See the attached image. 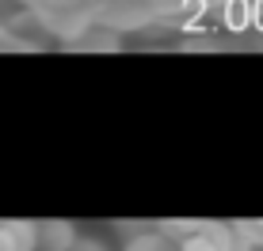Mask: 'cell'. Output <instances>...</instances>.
Instances as JSON below:
<instances>
[{
	"label": "cell",
	"mask_w": 263,
	"mask_h": 251,
	"mask_svg": "<svg viewBox=\"0 0 263 251\" xmlns=\"http://www.w3.org/2000/svg\"><path fill=\"white\" fill-rule=\"evenodd\" d=\"M50 34L80 42L88 31L111 34H149L164 27H183L198 19H225L244 27L263 15V0H20Z\"/></svg>",
	"instance_id": "6da1fadb"
},
{
	"label": "cell",
	"mask_w": 263,
	"mask_h": 251,
	"mask_svg": "<svg viewBox=\"0 0 263 251\" xmlns=\"http://www.w3.org/2000/svg\"><path fill=\"white\" fill-rule=\"evenodd\" d=\"M179 251H248L233 225H195L179 240Z\"/></svg>",
	"instance_id": "7a4b0ae2"
},
{
	"label": "cell",
	"mask_w": 263,
	"mask_h": 251,
	"mask_svg": "<svg viewBox=\"0 0 263 251\" xmlns=\"http://www.w3.org/2000/svg\"><path fill=\"white\" fill-rule=\"evenodd\" d=\"M80 228L69 221H39V251H72Z\"/></svg>",
	"instance_id": "3957f363"
},
{
	"label": "cell",
	"mask_w": 263,
	"mask_h": 251,
	"mask_svg": "<svg viewBox=\"0 0 263 251\" xmlns=\"http://www.w3.org/2000/svg\"><path fill=\"white\" fill-rule=\"evenodd\" d=\"M119 251H179V244L176 240L168 236L164 228H149V225H141L138 232H134V236H126L122 240V247Z\"/></svg>",
	"instance_id": "277c9868"
},
{
	"label": "cell",
	"mask_w": 263,
	"mask_h": 251,
	"mask_svg": "<svg viewBox=\"0 0 263 251\" xmlns=\"http://www.w3.org/2000/svg\"><path fill=\"white\" fill-rule=\"evenodd\" d=\"M0 228L8 232L15 251H39V225L34 221H0Z\"/></svg>",
	"instance_id": "5b68a950"
},
{
	"label": "cell",
	"mask_w": 263,
	"mask_h": 251,
	"mask_svg": "<svg viewBox=\"0 0 263 251\" xmlns=\"http://www.w3.org/2000/svg\"><path fill=\"white\" fill-rule=\"evenodd\" d=\"M72 251H115V247L107 244L103 236H80L77 244H72Z\"/></svg>",
	"instance_id": "8992f818"
},
{
	"label": "cell",
	"mask_w": 263,
	"mask_h": 251,
	"mask_svg": "<svg viewBox=\"0 0 263 251\" xmlns=\"http://www.w3.org/2000/svg\"><path fill=\"white\" fill-rule=\"evenodd\" d=\"M0 251H15V244L8 240V232H4V228H0Z\"/></svg>",
	"instance_id": "52a82bcc"
}]
</instances>
